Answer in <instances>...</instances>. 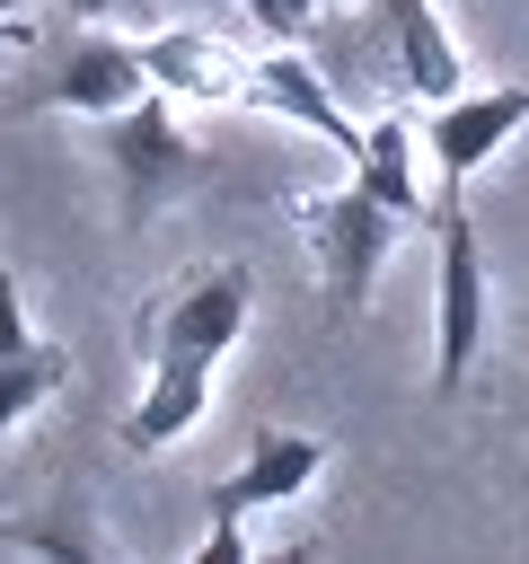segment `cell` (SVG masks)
<instances>
[{
	"label": "cell",
	"mask_w": 529,
	"mask_h": 564,
	"mask_svg": "<svg viewBox=\"0 0 529 564\" xmlns=\"http://www.w3.org/2000/svg\"><path fill=\"white\" fill-rule=\"evenodd\" d=\"M62 9H71V18H79V26H106V18H115V9H123V0H62Z\"/></svg>",
	"instance_id": "obj_17"
},
{
	"label": "cell",
	"mask_w": 529,
	"mask_h": 564,
	"mask_svg": "<svg viewBox=\"0 0 529 564\" xmlns=\"http://www.w3.org/2000/svg\"><path fill=\"white\" fill-rule=\"evenodd\" d=\"M388 9V44H397V79L423 97V106H441V97H458L467 88V53H458V35L441 26V9L432 0H379Z\"/></svg>",
	"instance_id": "obj_9"
},
{
	"label": "cell",
	"mask_w": 529,
	"mask_h": 564,
	"mask_svg": "<svg viewBox=\"0 0 529 564\" xmlns=\"http://www.w3.org/2000/svg\"><path fill=\"white\" fill-rule=\"evenodd\" d=\"M529 123V88H458V97H441L432 115H423V159H432V176H476L511 132Z\"/></svg>",
	"instance_id": "obj_5"
},
{
	"label": "cell",
	"mask_w": 529,
	"mask_h": 564,
	"mask_svg": "<svg viewBox=\"0 0 529 564\" xmlns=\"http://www.w3.org/2000/svg\"><path fill=\"white\" fill-rule=\"evenodd\" d=\"M238 9H247V18H256L273 44H300V35L317 26V0H238Z\"/></svg>",
	"instance_id": "obj_14"
},
{
	"label": "cell",
	"mask_w": 529,
	"mask_h": 564,
	"mask_svg": "<svg viewBox=\"0 0 529 564\" xmlns=\"http://www.w3.org/2000/svg\"><path fill=\"white\" fill-rule=\"evenodd\" d=\"M247 308H256L247 264L194 273L185 291H168V300L150 308V361H203V370H220V352L247 335Z\"/></svg>",
	"instance_id": "obj_4"
},
{
	"label": "cell",
	"mask_w": 529,
	"mask_h": 564,
	"mask_svg": "<svg viewBox=\"0 0 529 564\" xmlns=\"http://www.w3.org/2000/svg\"><path fill=\"white\" fill-rule=\"evenodd\" d=\"M176 9H203V18H212V9H229V0H176Z\"/></svg>",
	"instance_id": "obj_18"
},
{
	"label": "cell",
	"mask_w": 529,
	"mask_h": 564,
	"mask_svg": "<svg viewBox=\"0 0 529 564\" xmlns=\"http://www.w3.org/2000/svg\"><path fill=\"white\" fill-rule=\"evenodd\" d=\"M326 476V441H309V432H282V423H264L256 441H247V458L212 485V520H247V511H273V502H300L309 485Z\"/></svg>",
	"instance_id": "obj_7"
},
{
	"label": "cell",
	"mask_w": 529,
	"mask_h": 564,
	"mask_svg": "<svg viewBox=\"0 0 529 564\" xmlns=\"http://www.w3.org/2000/svg\"><path fill=\"white\" fill-rule=\"evenodd\" d=\"M247 555V520H212L203 529V564H238Z\"/></svg>",
	"instance_id": "obj_16"
},
{
	"label": "cell",
	"mask_w": 529,
	"mask_h": 564,
	"mask_svg": "<svg viewBox=\"0 0 529 564\" xmlns=\"http://www.w3.org/2000/svg\"><path fill=\"white\" fill-rule=\"evenodd\" d=\"M26 344H35V326H26V300H18V273L0 264V361H9V352H26Z\"/></svg>",
	"instance_id": "obj_15"
},
{
	"label": "cell",
	"mask_w": 529,
	"mask_h": 564,
	"mask_svg": "<svg viewBox=\"0 0 529 564\" xmlns=\"http://www.w3.org/2000/svg\"><path fill=\"white\" fill-rule=\"evenodd\" d=\"M62 379H71V352H62V344H44V335H35L26 352H9V361H0V441H9V432H18V423H26Z\"/></svg>",
	"instance_id": "obj_13"
},
{
	"label": "cell",
	"mask_w": 529,
	"mask_h": 564,
	"mask_svg": "<svg viewBox=\"0 0 529 564\" xmlns=\"http://www.w3.org/2000/svg\"><path fill=\"white\" fill-rule=\"evenodd\" d=\"M97 141H106V167H115V194H123V220L132 229L203 167V150H194V132H185V115H176L168 88H141L132 106L97 115Z\"/></svg>",
	"instance_id": "obj_1"
},
{
	"label": "cell",
	"mask_w": 529,
	"mask_h": 564,
	"mask_svg": "<svg viewBox=\"0 0 529 564\" xmlns=\"http://www.w3.org/2000/svg\"><path fill=\"white\" fill-rule=\"evenodd\" d=\"M300 229H309V256H317V282H326V308L353 317L370 300V273L388 264V238H397V212L353 176L317 203H300Z\"/></svg>",
	"instance_id": "obj_2"
},
{
	"label": "cell",
	"mask_w": 529,
	"mask_h": 564,
	"mask_svg": "<svg viewBox=\"0 0 529 564\" xmlns=\"http://www.w3.org/2000/svg\"><path fill=\"white\" fill-rule=\"evenodd\" d=\"M141 88H150L141 44L88 26L79 44H62V62H53V79H44V106H62V115H115V106H132Z\"/></svg>",
	"instance_id": "obj_8"
},
{
	"label": "cell",
	"mask_w": 529,
	"mask_h": 564,
	"mask_svg": "<svg viewBox=\"0 0 529 564\" xmlns=\"http://www.w3.org/2000/svg\"><path fill=\"white\" fill-rule=\"evenodd\" d=\"M432 388L458 397V379L476 370V344H485V247H476V220L458 203L432 212Z\"/></svg>",
	"instance_id": "obj_3"
},
{
	"label": "cell",
	"mask_w": 529,
	"mask_h": 564,
	"mask_svg": "<svg viewBox=\"0 0 529 564\" xmlns=\"http://www.w3.org/2000/svg\"><path fill=\"white\" fill-rule=\"evenodd\" d=\"M141 70L168 97H238V79H229L212 35H141Z\"/></svg>",
	"instance_id": "obj_12"
},
{
	"label": "cell",
	"mask_w": 529,
	"mask_h": 564,
	"mask_svg": "<svg viewBox=\"0 0 529 564\" xmlns=\"http://www.w3.org/2000/svg\"><path fill=\"white\" fill-rule=\"evenodd\" d=\"M238 97H247L256 115H291V123H300V132H317L335 159H353V150H361V123L344 115V97L317 79V62H309L300 44H273V53L238 79Z\"/></svg>",
	"instance_id": "obj_6"
},
{
	"label": "cell",
	"mask_w": 529,
	"mask_h": 564,
	"mask_svg": "<svg viewBox=\"0 0 529 564\" xmlns=\"http://www.w3.org/2000/svg\"><path fill=\"white\" fill-rule=\"evenodd\" d=\"M203 405H212V370L203 361H150V388L123 414V441L132 449H168V441H185L203 423Z\"/></svg>",
	"instance_id": "obj_10"
},
{
	"label": "cell",
	"mask_w": 529,
	"mask_h": 564,
	"mask_svg": "<svg viewBox=\"0 0 529 564\" xmlns=\"http://www.w3.org/2000/svg\"><path fill=\"white\" fill-rule=\"evenodd\" d=\"M353 176L397 212V220H414L423 212V185H414V123H397V115H379V123H361V150H353Z\"/></svg>",
	"instance_id": "obj_11"
}]
</instances>
